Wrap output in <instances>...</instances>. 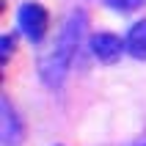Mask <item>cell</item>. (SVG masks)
<instances>
[{"instance_id": "1", "label": "cell", "mask_w": 146, "mask_h": 146, "mask_svg": "<svg viewBox=\"0 0 146 146\" xmlns=\"http://www.w3.org/2000/svg\"><path fill=\"white\" fill-rule=\"evenodd\" d=\"M83 36H86V14L80 8H74L72 14L64 19L52 50L41 61V80L47 83L50 88H58L64 83L66 72H69V66H72L74 55H77V50L83 44Z\"/></svg>"}, {"instance_id": "2", "label": "cell", "mask_w": 146, "mask_h": 146, "mask_svg": "<svg viewBox=\"0 0 146 146\" xmlns=\"http://www.w3.org/2000/svg\"><path fill=\"white\" fill-rule=\"evenodd\" d=\"M17 25L31 41H41L47 33V11L39 3H22L17 11Z\"/></svg>"}, {"instance_id": "3", "label": "cell", "mask_w": 146, "mask_h": 146, "mask_svg": "<svg viewBox=\"0 0 146 146\" xmlns=\"http://www.w3.org/2000/svg\"><path fill=\"white\" fill-rule=\"evenodd\" d=\"M91 52L102 61V64H119L121 55L127 52V41L119 39L116 33H97L91 39Z\"/></svg>"}, {"instance_id": "4", "label": "cell", "mask_w": 146, "mask_h": 146, "mask_svg": "<svg viewBox=\"0 0 146 146\" xmlns=\"http://www.w3.org/2000/svg\"><path fill=\"white\" fill-rule=\"evenodd\" d=\"M3 143L6 146H14L17 141H22V119L17 116L14 105H11V99H3Z\"/></svg>"}, {"instance_id": "5", "label": "cell", "mask_w": 146, "mask_h": 146, "mask_svg": "<svg viewBox=\"0 0 146 146\" xmlns=\"http://www.w3.org/2000/svg\"><path fill=\"white\" fill-rule=\"evenodd\" d=\"M127 52L132 58H138V61H146V19L135 22L127 33Z\"/></svg>"}, {"instance_id": "6", "label": "cell", "mask_w": 146, "mask_h": 146, "mask_svg": "<svg viewBox=\"0 0 146 146\" xmlns=\"http://www.w3.org/2000/svg\"><path fill=\"white\" fill-rule=\"evenodd\" d=\"M102 3L113 11H138L146 6V0H102Z\"/></svg>"}, {"instance_id": "7", "label": "cell", "mask_w": 146, "mask_h": 146, "mask_svg": "<svg viewBox=\"0 0 146 146\" xmlns=\"http://www.w3.org/2000/svg\"><path fill=\"white\" fill-rule=\"evenodd\" d=\"M11 50H14L11 36H3V61H8V58H11Z\"/></svg>"}, {"instance_id": "8", "label": "cell", "mask_w": 146, "mask_h": 146, "mask_svg": "<svg viewBox=\"0 0 146 146\" xmlns=\"http://www.w3.org/2000/svg\"><path fill=\"white\" fill-rule=\"evenodd\" d=\"M143 146H146V143H143Z\"/></svg>"}]
</instances>
